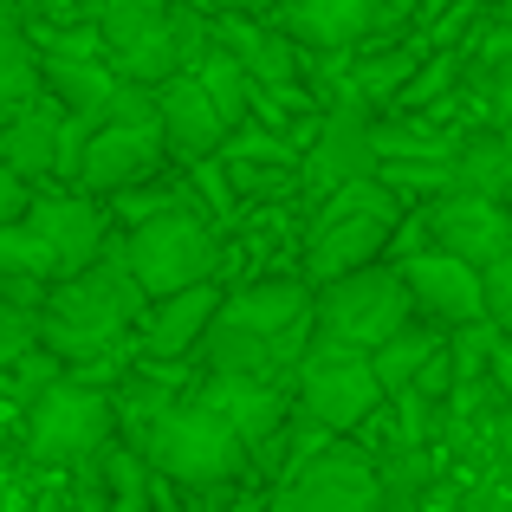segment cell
I'll use <instances>...</instances> for the list:
<instances>
[{
  "label": "cell",
  "mask_w": 512,
  "mask_h": 512,
  "mask_svg": "<svg viewBox=\"0 0 512 512\" xmlns=\"http://www.w3.org/2000/svg\"><path fill=\"white\" fill-rule=\"evenodd\" d=\"M221 13H260V7H273V0H214Z\"/></svg>",
  "instance_id": "obj_31"
},
{
  "label": "cell",
  "mask_w": 512,
  "mask_h": 512,
  "mask_svg": "<svg viewBox=\"0 0 512 512\" xmlns=\"http://www.w3.org/2000/svg\"><path fill=\"white\" fill-rule=\"evenodd\" d=\"M454 78H461V52H435V59H428L422 72L409 78V91H402V104H409V111H428V104H435L441 91L454 85Z\"/></svg>",
  "instance_id": "obj_26"
},
{
  "label": "cell",
  "mask_w": 512,
  "mask_h": 512,
  "mask_svg": "<svg viewBox=\"0 0 512 512\" xmlns=\"http://www.w3.org/2000/svg\"><path fill=\"white\" fill-rule=\"evenodd\" d=\"M65 124H72V111H65L59 98H46V104H26V111H13L7 117V169H20V175H59L65 163Z\"/></svg>",
  "instance_id": "obj_20"
},
{
  "label": "cell",
  "mask_w": 512,
  "mask_h": 512,
  "mask_svg": "<svg viewBox=\"0 0 512 512\" xmlns=\"http://www.w3.org/2000/svg\"><path fill=\"white\" fill-rule=\"evenodd\" d=\"M441 350H448V338H441L435 325H402L396 338H389L383 350H370V357H376V376H383L389 396H409V389L428 376V363H435Z\"/></svg>",
  "instance_id": "obj_23"
},
{
  "label": "cell",
  "mask_w": 512,
  "mask_h": 512,
  "mask_svg": "<svg viewBox=\"0 0 512 512\" xmlns=\"http://www.w3.org/2000/svg\"><path fill=\"white\" fill-rule=\"evenodd\" d=\"M221 292L208 286H188V292H169V299H156L150 312H143V350L150 357H188V350H201L208 338V325L221 318Z\"/></svg>",
  "instance_id": "obj_19"
},
{
  "label": "cell",
  "mask_w": 512,
  "mask_h": 512,
  "mask_svg": "<svg viewBox=\"0 0 512 512\" xmlns=\"http://www.w3.org/2000/svg\"><path fill=\"white\" fill-rule=\"evenodd\" d=\"M422 52L415 46H389V52H370V59L357 65V72H350V91H357L363 104H383V98H402V91H409V78L422 72Z\"/></svg>",
  "instance_id": "obj_25"
},
{
  "label": "cell",
  "mask_w": 512,
  "mask_h": 512,
  "mask_svg": "<svg viewBox=\"0 0 512 512\" xmlns=\"http://www.w3.org/2000/svg\"><path fill=\"white\" fill-rule=\"evenodd\" d=\"M389 402L376 357L363 350H312L299 363V422H312L318 435H350Z\"/></svg>",
  "instance_id": "obj_9"
},
{
  "label": "cell",
  "mask_w": 512,
  "mask_h": 512,
  "mask_svg": "<svg viewBox=\"0 0 512 512\" xmlns=\"http://www.w3.org/2000/svg\"><path fill=\"white\" fill-rule=\"evenodd\" d=\"M163 91V130H169V150L175 156H221L227 150V117H221V104H214V91L201 85L195 72H175L169 85H156Z\"/></svg>",
  "instance_id": "obj_18"
},
{
  "label": "cell",
  "mask_w": 512,
  "mask_h": 512,
  "mask_svg": "<svg viewBox=\"0 0 512 512\" xmlns=\"http://www.w3.org/2000/svg\"><path fill=\"white\" fill-rule=\"evenodd\" d=\"M415 318V292L402 266H363L331 286H318L312 305V350H383Z\"/></svg>",
  "instance_id": "obj_4"
},
{
  "label": "cell",
  "mask_w": 512,
  "mask_h": 512,
  "mask_svg": "<svg viewBox=\"0 0 512 512\" xmlns=\"http://www.w3.org/2000/svg\"><path fill=\"white\" fill-rule=\"evenodd\" d=\"M312 286L305 279H260V286L234 292V299L221 305V325L234 331H253V338H273V344H292L305 331V318H312Z\"/></svg>",
  "instance_id": "obj_17"
},
{
  "label": "cell",
  "mask_w": 512,
  "mask_h": 512,
  "mask_svg": "<svg viewBox=\"0 0 512 512\" xmlns=\"http://www.w3.org/2000/svg\"><path fill=\"white\" fill-rule=\"evenodd\" d=\"M72 7H78V13H91V20H98V13L111 7V0H72Z\"/></svg>",
  "instance_id": "obj_33"
},
{
  "label": "cell",
  "mask_w": 512,
  "mask_h": 512,
  "mask_svg": "<svg viewBox=\"0 0 512 512\" xmlns=\"http://www.w3.org/2000/svg\"><path fill=\"white\" fill-rule=\"evenodd\" d=\"M26 182H33V175H20V169L0 175V227H13V221H26V214H33L39 195H26Z\"/></svg>",
  "instance_id": "obj_28"
},
{
  "label": "cell",
  "mask_w": 512,
  "mask_h": 512,
  "mask_svg": "<svg viewBox=\"0 0 512 512\" xmlns=\"http://www.w3.org/2000/svg\"><path fill=\"white\" fill-rule=\"evenodd\" d=\"M39 91H46V65H33V39L13 13L0 33V98H7V111H26V104H39Z\"/></svg>",
  "instance_id": "obj_24"
},
{
  "label": "cell",
  "mask_w": 512,
  "mask_h": 512,
  "mask_svg": "<svg viewBox=\"0 0 512 512\" xmlns=\"http://www.w3.org/2000/svg\"><path fill=\"white\" fill-rule=\"evenodd\" d=\"M376 124H370V104L357 98V91H344V104L325 117V130H318V150L312 163H305V175L325 188H344V182H363V175H383V163H376Z\"/></svg>",
  "instance_id": "obj_15"
},
{
  "label": "cell",
  "mask_w": 512,
  "mask_h": 512,
  "mask_svg": "<svg viewBox=\"0 0 512 512\" xmlns=\"http://www.w3.org/2000/svg\"><path fill=\"white\" fill-rule=\"evenodd\" d=\"M396 240V188L383 175H363V182L331 188L325 214L312 227V247H305V279L312 286H331L344 273H363L376 266V253Z\"/></svg>",
  "instance_id": "obj_5"
},
{
  "label": "cell",
  "mask_w": 512,
  "mask_h": 512,
  "mask_svg": "<svg viewBox=\"0 0 512 512\" xmlns=\"http://www.w3.org/2000/svg\"><path fill=\"white\" fill-rule=\"evenodd\" d=\"M247 441L234 435V422L208 409V402H169L143 422V461L156 474L182 480V487H227V480L247 467Z\"/></svg>",
  "instance_id": "obj_6"
},
{
  "label": "cell",
  "mask_w": 512,
  "mask_h": 512,
  "mask_svg": "<svg viewBox=\"0 0 512 512\" xmlns=\"http://www.w3.org/2000/svg\"><path fill=\"white\" fill-rule=\"evenodd\" d=\"M188 512H227V506H214V500H195V506H188Z\"/></svg>",
  "instance_id": "obj_34"
},
{
  "label": "cell",
  "mask_w": 512,
  "mask_h": 512,
  "mask_svg": "<svg viewBox=\"0 0 512 512\" xmlns=\"http://www.w3.org/2000/svg\"><path fill=\"white\" fill-rule=\"evenodd\" d=\"M98 260H104V214L85 195H39L26 221L0 227V273L59 286Z\"/></svg>",
  "instance_id": "obj_3"
},
{
  "label": "cell",
  "mask_w": 512,
  "mask_h": 512,
  "mask_svg": "<svg viewBox=\"0 0 512 512\" xmlns=\"http://www.w3.org/2000/svg\"><path fill=\"white\" fill-rule=\"evenodd\" d=\"M124 78L104 72V59H46V91L65 104L72 117H111V98Z\"/></svg>",
  "instance_id": "obj_22"
},
{
  "label": "cell",
  "mask_w": 512,
  "mask_h": 512,
  "mask_svg": "<svg viewBox=\"0 0 512 512\" xmlns=\"http://www.w3.org/2000/svg\"><path fill=\"white\" fill-rule=\"evenodd\" d=\"M33 512H65V506H59V500H39V506H33Z\"/></svg>",
  "instance_id": "obj_35"
},
{
  "label": "cell",
  "mask_w": 512,
  "mask_h": 512,
  "mask_svg": "<svg viewBox=\"0 0 512 512\" xmlns=\"http://www.w3.org/2000/svg\"><path fill=\"white\" fill-rule=\"evenodd\" d=\"M402 279L415 292V312L441 331H461V325H480L487 318V279H480L474 260H454V253L428 247L415 260H402Z\"/></svg>",
  "instance_id": "obj_13"
},
{
  "label": "cell",
  "mask_w": 512,
  "mask_h": 512,
  "mask_svg": "<svg viewBox=\"0 0 512 512\" xmlns=\"http://www.w3.org/2000/svg\"><path fill=\"white\" fill-rule=\"evenodd\" d=\"M169 156V130L163 124H117L104 117L85 137V156H78V188L85 195H124V188H143Z\"/></svg>",
  "instance_id": "obj_11"
},
{
  "label": "cell",
  "mask_w": 512,
  "mask_h": 512,
  "mask_svg": "<svg viewBox=\"0 0 512 512\" xmlns=\"http://www.w3.org/2000/svg\"><path fill=\"white\" fill-rule=\"evenodd\" d=\"M124 260H130V273L143 279V292H150V299H169V292L208 286L221 247H214L208 221H195L188 208H169V214H150V221L130 227Z\"/></svg>",
  "instance_id": "obj_7"
},
{
  "label": "cell",
  "mask_w": 512,
  "mask_h": 512,
  "mask_svg": "<svg viewBox=\"0 0 512 512\" xmlns=\"http://www.w3.org/2000/svg\"><path fill=\"white\" fill-rule=\"evenodd\" d=\"M454 188H474L512 208V130H480L454 143Z\"/></svg>",
  "instance_id": "obj_21"
},
{
  "label": "cell",
  "mask_w": 512,
  "mask_h": 512,
  "mask_svg": "<svg viewBox=\"0 0 512 512\" xmlns=\"http://www.w3.org/2000/svg\"><path fill=\"white\" fill-rule=\"evenodd\" d=\"M480 65H487V72H506V65H512V20L487 26V52H480Z\"/></svg>",
  "instance_id": "obj_29"
},
{
  "label": "cell",
  "mask_w": 512,
  "mask_h": 512,
  "mask_svg": "<svg viewBox=\"0 0 512 512\" xmlns=\"http://www.w3.org/2000/svg\"><path fill=\"white\" fill-rule=\"evenodd\" d=\"M117 435V396L91 383H52L46 396L26 409V454L33 461H91Z\"/></svg>",
  "instance_id": "obj_10"
},
{
  "label": "cell",
  "mask_w": 512,
  "mask_h": 512,
  "mask_svg": "<svg viewBox=\"0 0 512 512\" xmlns=\"http://www.w3.org/2000/svg\"><path fill=\"white\" fill-rule=\"evenodd\" d=\"M454 512H512V487H474Z\"/></svg>",
  "instance_id": "obj_30"
},
{
  "label": "cell",
  "mask_w": 512,
  "mask_h": 512,
  "mask_svg": "<svg viewBox=\"0 0 512 512\" xmlns=\"http://www.w3.org/2000/svg\"><path fill=\"white\" fill-rule=\"evenodd\" d=\"M389 20H396V0H286V13H279V26L299 46H318V52L363 46Z\"/></svg>",
  "instance_id": "obj_16"
},
{
  "label": "cell",
  "mask_w": 512,
  "mask_h": 512,
  "mask_svg": "<svg viewBox=\"0 0 512 512\" xmlns=\"http://www.w3.org/2000/svg\"><path fill=\"white\" fill-rule=\"evenodd\" d=\"M422 214H428V247L454 253V260L487 266L493 253L512 247V214H506V201L474 195V188H448V195H435Z\"/></svg>",
  "instance_id": "obj_14"
},
{
  "label": "cell",
  "mask_w": 512,
  "mask_h": 512,
  "mask_svg": "<svg viewBox=\"0 0 512 512\" xmlns=\"http://www.w3.org/2000/svg\"><path fill=\"white\" fill-rule=\"evenodd\" d=\"M500 461H506V467H512V409H506V415H500Z\"/></svg>",
  "instance_id": "obj_32"
},
{
  "label": "cell",
  "mask_w": 512,
  "mask_h": 512,
  "mask_svg": "<svg viewBox=\"0 0 512 512\" xmlns=\"http://www.w3.org/2000/svg\"><path fill=\"white\" fill-rule=\"evenodd\" d=\"M480 279H487V318L500 331H512V247L493 253V260L480 266Z\"/></svg>",
  "instance_id": "obj_27"
},
{
  "label": "cell",
  "mask_w": 512,
  "mask_h": 512,
  "mask_svg": "<svg viewBox=\"0 0 512 512\" xmlns=\"http://www.w3.org/2000/svg\"><path fill=\"white\" fill-rule=\"evenodd\" d=\"M273 512H389L383 467L350 441H331L279 480Z\"/></svg>",
  "instance_id": "obj_8"
},
{
  "label": "cell",
  "mask_w": 512,
  "mask_h": 512,
  "mask_svg": "<svg viewBox=\"0 0 512 512\" xmlns=\"http://www.w3.org/2000/svg\"><path fill=\"white\" fill-rule=\"evenodd\" d=\"M195 402H208L221 422H234V435L260 454L273 448L292 428V415H299V396H286L279 376H234V370H208V383L195 389Z\"/></svg>",
  "instance_id": "obj_12"
},
{
  "label": "cell",
  "mask_w": 512,
  "mask_h": 512,
  "mask_svg": "<svg viewBox=\"0 0 512 512\" xmlns=\"http://www.w3.org/2000/svg\"><path fill=\"white\" fill-rule=\"evenodd\" d=\"M98 26L104 52L117 59V78H137V85H169L208 52V20L175 0H111Z\"/></svg>",
  "instance_id": "obj_2"
},
{
  "label": "cell",
  "mask_w": 512,
  "mask_h": 512,
  "mask_svg": "<svg viewBox=\"0 0 512 512\" xmlns=\"http://www.w3.org/2000/svg\"><path fill=\"white\" fill-rule=\"evenodd\" d=\"M143 312H150V292H143V279L130 273L124 247H117L98 266L59 279L46 292V350H59L65 363L111 357L124 344V331L143 325Z\"/></svg>",
  "instance_id": "obj_1"
},
{
  "label": "cell",
  "mask_w": 512,
  "mask_h": 512,
  "mask_svg": "<svg viewBox=\"0 0 512 512\" xmlns=\"http://www.w3.org/2000/svg\"><path fill=\"white\" fill-rule=\"evenodd\" d=\"M500 7H506V20H512V0H500Z\"/></svg>",
  "instance_id": "obj_36"
},
{
  "label": "cell",
  "mask_w": 512,
  "mask_h": 512,
  "mask_svg": "<svg viewBox=\"0 0 512 512\" xmlns=\"http://www.w3.org/2000/svg\"><path fill=\"white\" fill-rule=\"evenodd\" d=\"M389 512H415V506H389Z\"/></svg>",
  "instance_id": "obj_37"
}]
</instances>
